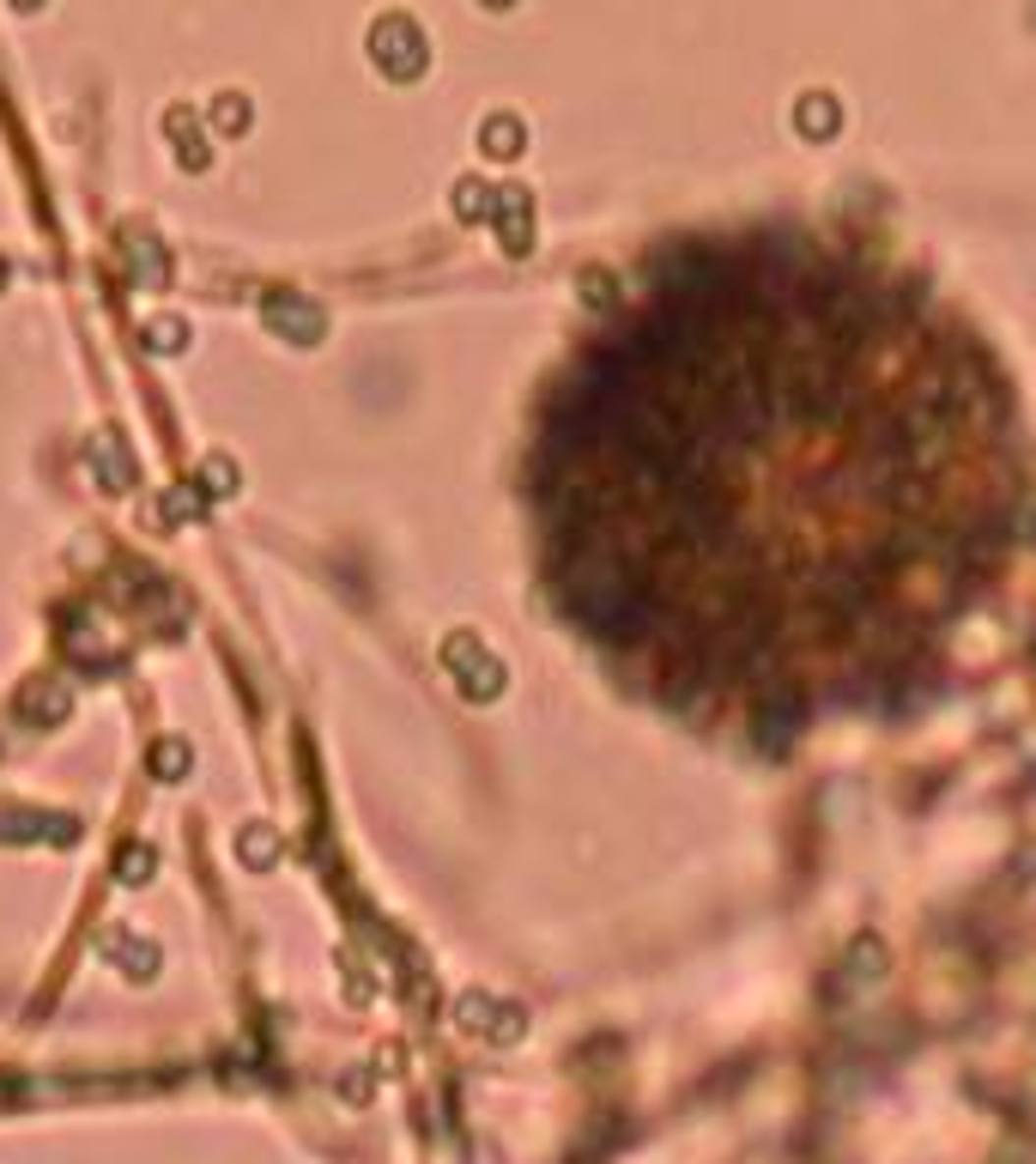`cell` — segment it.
I'll list each match as a JSON object with an SVG mask.
<instances>
[{
    "instance_id": "obj_1",
    "label": "cell",
    "mask_w": 1036,
    "mask_h": 1164,
    "mask_svg": "<svg viewBox=\"0 0 1036 1164\" xmlns=\"http://www.w3.org/2000/svg\"><path fill=\"white\" fill-rule=\"evenodd\" d=\"M1036 462L963 315L848 243L661 255L552 370L527 449L558 619L649 710L794 740L940 680Z\"/></svg>"
}]
</instances>
